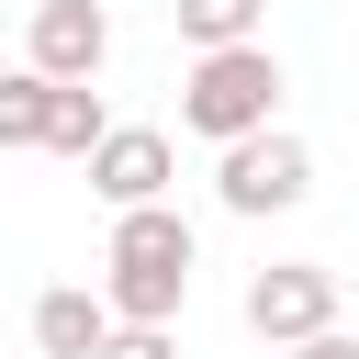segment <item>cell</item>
<instances>
[{"instance_id": "6da1fadb", "label": "cell", "mask_w": 359, "mask_h": 359, "mask_svg": "<svg viewBox=\"0 0 359 359\" xmlns=\"http://www.w3.org/2000/svg\"><path fill=\"white\" fill-rule=\"evenodd\" d=\"M191 269H202V236L180 224V202L112 213V247H101V303H112V325H180Z\"/></svg>"}, {"instance_id": "277c9868", "label": "cell", "mask_w": 359, "mask_h": 359, "mask_svg": "<svg viewBox=\"0 0 359 359\" xmlns=\"http://www.w3.org/2000/svg\"><path fill=\"white\" fill-rule=\"evenodd\" d=\"M247 325H258L269 348H292V337L337 325V269H325V258H269V269L247 280Z\"/></svg>"}, {"instance_id": "30bf717a", "label": "cell", "mask_w": 359, "mask_h": 359, "mask_svg": "<svg viewBox=\"0 0 359 359\" xmlns=\"http://www.w3.org/2000/svg\"><path fill=\"white\" fill-rule=\"evenodd\" d=\"M45 101H56V79L45 67H11L0 79V146H45Z\"/></svg>"}, {"instance_id": "8fae6325", "label": "cell", "mask_w": 359, "mask_h": 359, "mask_svg": "<svg viewBox=\"0 0 359 359\" xmlns=\"http://www.w3.org/2000/svg\"><path fill=\"white\" fill-rule=\"evenodd\" d=\"M90 359H180V337H168V325H112Z\"/></svg>"}, {"instance_id": "52a82bcc", "label": "cell", "mask_w": 359, "mask_h": 359, "mask_svg": "<svg viewBox=\"0 0 359 359\" xmlns=\"http://www.w3.org/2000/svg\"><path fill=\"white\" fill-rule=\"evenodd\" d=\"M101 337H112V303H101V292H79V280H67V292H45V303H34V348H45V359H90Z\"/></svg>"}, {"instance_id": "8992f818", "label": "cell", "mask_w": 359, "mask_h": 359, "mask_svg": "<svg viewBox=\"0 0 359 359\" xmlns=\"http://www.w3.org/2000/svg\"><path fill=\"white\" fill-rule=\"evenodd\" d=\"M101 56H112V11H101V0H34V56H22V67H45V79H101Z\"/></svg>"}, {"instance_id": "7a4b0ae2", "label": "cell", "mask_w": 359, "mask_h": 359, "mask_svg": "<svg viewBox=\"0 0 359 359\" xmlns=\"http://www.w3.org/2000/svg\"><path fill=\"white\" fill-rule=\"evenodd\" d=\"M269 112H280V56H269L258 34L191 56V79H180V123H191L202 146H236V135H258Z\"/></svg>"}, {"instance_id": "ba28073f", "label": "cell", "mask_w": 359, "mask_h": 359, "mask_svg": "<svg viewBox=\"0 0 359 359\" xmlns=\"http://www.w3.org/2000/svg\"><path fill=\"white\" fill-rule=\"evenodd\" d=\"M101 135H112L101 90H90V79H56V101H45V157H90Z\"/></svg>"}, {"instance_id": "9c48e42d", "label": "cell", "mask_w": 359, "mask_h": 359, "mask_svg": "<svg viewBox=\"0 0 359 359\" xmlns=\"http://www.w3.org/2000/svg\"><path fill=\"white\" fill-rule=\"evenodd\" d=\"M258 11L269 0H168V22H180V45L202 56V45H247L258 34Z\"/></svg>"}, {"instance_id": "7c38bea8", "label": "cell", "mask_w": 359, "mask_h": 359, "mask_svg": "<svg viewBox=\"0 0 359 359\" xmlns=\"http://www.w3.org/2000/svg\"><path fill=\"white\" fill-rule=\"evenodd\" d=\"M292 359H359V337L348 325H314V337H292Z\"/></svg>"}, {"instance_id": "3957f363", "label": "cell", "mask_w": 359, "mask_h": 359, "mask_svg": "<svg viewBox=\"0 0 359 359\" xmlns=\"http://www.w3.org/2000/svg\"><path fill=\"white\" fill-rule=\"evenodd\" d=\"M303 191H314V146H303V135H280V123L236 135V146H224V168H213V202H224V213H292Z\"/></svg>"}, {"instance_id": "5b68a950", "label": "cell", "mask_w": 359, "mask_h": 359, "mask_svg": "<svg viewBox=\"0 0 359 359\" xmlns=\"http://www.w3.org/2000/svg\"><path fill=\"white\" fill-rule=\"evenodd\" d=\"M79 168H90V191H101L112 213H135V202H168V180H180V146H168L157 123H112V135H101Z\"/></svg>"}]
</instances>
